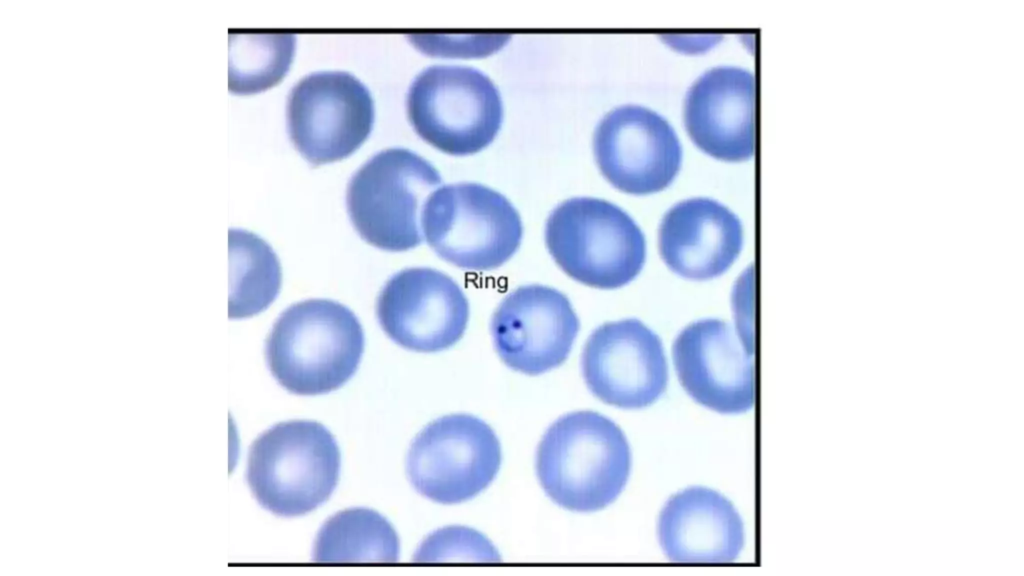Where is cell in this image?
Masks as SVG:
<instances>
[{"instance_id": "1", "label": "cell", "mask_w": 1024, "mask_h": 576, "mask_svg": "<svg viewBox=\"0 0 1024 576\" xmlns=\"http://www.w3.org/2000/svg\"><path fill=\"white\" fill-rule=\"evenodd\" d=\"M631 451L620 427L594 411L558 418L544 433L536 472L545 493L574 512H594L614 502L631 471Z\"/></svg>"}, {"instance_id": "2", "label": "cell", "mask_w": 1024, "mask_h": 576, "mask_svg": "<svg viewBox=\"0 0 1024 576\" xmlns=\"http://www.w3.org/2000/svg\"><path fill=\"white\" fill-rule=\"evenodd\" d=\"M365 337L356 315L330 299H308L277 318L265 342L276 381L297 395H319L344 385L357 371Z\"/></svg>"}, {"instance_id": "3", "label": "cell", "mask_w": 1024, "mask_h": 576, "mask_svg": "<svg viewBox=\"0 0 1024 576\" xmlns=\"http://www.w3.org/2000/svg\"><path fill=\"white\" fill-rule=\"evenodd\" d=\"M341 456L331 432L311 420L278 423L250 447L246 478L258 503L295 517L326 502L337 486Z\"/></svg>"}, {"instance_id": "4", "label": "cell", "mask_w": 1024, "mask_h": 576, "mask_svg": "<svg viewBox=\"0 0 1024 576\" xmlns=\"http://www.w3.org/2000/svg\"><path fill=\"white\" fill-rule=\"evenodd\" d=\"M544 237L560 269L589 287L620 288L631 282L645 263L642 230L627 212L604 199L563 201L548 216Z\"/></svg>"}, {"instance_id": "5", "label": "cell", "mask_w": 1024, "mask_h": 576, "mask_svg": "<svg viewBox=\"0 0 1024 576\" xmlns=\"http://www.w3.org/2000/svg\"><path fill=\"white\" fill-rule=\"evenodd\" d=\"M441 181L436 168L415 152L401 147L382 150L348 183L346 207L351 223L376 248L413 249L423 241L424 204Z\"/></svg>"}, {"instance_id": "6", "label": "cell", "mask_w": 1024, "mask_h": 576, "mask_svg": "<svg viewBox=\"0 0 1024 576\" xmlns=\"http://www.w3.org/2000/svg\"><path fill=\"white\" fill-rule=\"evenodd\" d=\"M423 236L446 262L469 271L501 267L520 247L523 226L512 203L478 183L443 185L427 198Z\"/></svg>"}, {"instance_id": "7", "label": "cell", "mask_w": 1024, "mask_h": 576, "mask_svg": "<svg viewBox=\"0 0 1024 576\" xmlns=\"http://www.w3.org/2000/svg\"><path fill=\"white\" fill-rule=\"evenodd\" d=\"M407 113L415 131L437 149L468 155L490 144L503 119L500 93L481 71L432 65L412 81Z\"/></svg>"}, {"instance_id": "8", "label": "cell", "mask_w": 1024, "mask_h": 576, "mask_svg": "<svg viewBox=\"0 0 1024 576\" xmlns=\"http://www.w3.org/2000/svg\"><path fill=\"white\" fill-rule=\"evenodd\" d=\"M502 460L494 430L470 414H450L429 423L412 441L406 471L413 487L441 504L467 501L485 490Z\"/></svg>"}, {"instance_id": "9", "label": "cell", "mask_w": 1024, "mask_h": 576, "mask_svg": "<svg viewBox=\"0 0 1024 576\" xmlns=\"http://www.w3.org/2000/svg\"><path fill=\"white\" fill-rule=\"evenodd\" d=\"M287 129L297 150L312 164L352 154L369 136L375 117L372 95L346 71H317L290 90Z\"/></svg>"}, {"instance_id": "10", "label": "cell", "mask_w": 1024, "mask_h": 576, "mask_svg": "<svg viewBox=\"0 0 1024 576\" xmlns=\"http://www.w3.org/2000/svg\"><path fill=\"white\" fill-rule=\"evenodd\" d=\"M469 314V302L458 283L429 267L395 273L376 301V316L385 334L399 346L422 353L456 344L465 333Z\"/></svg>"}, {"instance_id": "11", "label": "cell", "mask_w": 1024, "mask_h": 576, "mask_svg": "<svg viewBox=\"0 0 1024 576\" xmlns=\"http://www.w3.org/2000/svg\"><path fill=\"white\" fill-rule=\"evenodd\" d=\"M596 162L617 189L648 194L667 187L682 163V145L669 121L646 106L624 104L599 121L593 137Z\"/></svg>"}, {"instance_id": "12", "label": "cell", "mask_w": 1024, "mask_h": 576, "mask_svg": "<svg viewBox=\"0 0 1024 576\" xmlns=\"http://www.w3.org/2000/svg\"><path fill=\"white\" fill-rule=\"evenodd\" d=\"M672 357L682 387L697 403L723 414L754 406V345L729 323L689 324L676 337Z\"/></svg>"}, {"instance_id": "13", "label": "cell", "mask_w": 1024, "mask_h": 576, "mask_svg": "<svg viewBox=\"0 0 1024 576\" xmlns=\"http://www.w3.org/2000/svg\"><path fill=\"white\" fill-rule=\"evenodd\" d=\"M581 370L590 392L606 404L641 409L665 392L668 365L658 335L638 319L607 322L588 337Z\"/></svg>"}, {"instance_id": "14", "label": "cell", "mask_w": 1024, "mask_h": 576, "mask_svg": "<svg viewBox=\"0 0 1024 576\" xmlns=\"http://www.w3.org/2000/svg\"><path fill=\"white\" fill-rule=\"evenodd\" d=\"M580 329L568 297L530 284L507 294L490 321L494 348L509 368L539 375L565 362Z\"/></svg>"}, {"instance_id": "15", "label": "cell", "mask_w": 1024, "mask_h": 576, "mask_svg": "<svg viewBox=\"0 0 1024 576\" xmlns=\"http://www.w3.org/2000/svg\"><path fill=\"white\" fill-rule=\"evenodd\" d=\"M755 94V76L744 67L724 64L703 72L684 100V122L693 141L718 158L750 157L755 149Z\"/></svg>"}, {"instance_id": "16", "label": "cell", "mask_w": 1024, "mask_h": 576, "mask_svg": "<svg viewBox=\"0 0 1024 576\" xmlns=\"http://www.w3.org/2000/svg\"><path fill=\"white\" fill-rule=\"evenodd\" d=\"M660 255L681 277L708 280L726 272L740 254L739 218L719 201L693 197L673 205L663 216L658 235Z\"/></svg>"}, {"instance_id": "17", "label": "cell", "mask_w": 1024, "mask_h": 576, "mask_svg": "<svg viewBox=\"0 0 1024 576\" xmlns=\"http://www.w3.org/2000/svg\"><path fill=\"white\" fill-rule=\"evenodd\" d=\"M657 535L664 554L675 563H731L745 541L734 505L719 492L700 486L668 499L659 515Z\"/></svg>"}, {"instance_id": "18", "label": "cell", "mask_w": 1024, "mask_h": 576, "mask_svg": "<svg viewBox=\"0 0 1024 576\" xmlns=\"http://www.w3.org/2000/svg\"><path fill=\"white\" fill-rule=\"evenodd\" d=\"M400 542L391 523L369 508H350L320 528L313 549L316 562H396Z\"/></svg>"}, {"instance_id": "19", "label": "cell", "mask_w": 1024, "mask_h": 576, "mask_svg": "<svg viewBox=\"0 0 1024 576\" xmlns=\"http://www.w3.org/2000/svg\"><path fill=\"white\" fill-rule=\"evenodd\" d=\"M229 261V318H248L267 309L282 282L280 262L271 246L252 232L230 228Z\"/></svg>"}, {"instance_id": "20", "label": "cell", "mask_w": 1024, "mask_h": 576, "mask_svg": "<svg viewBox=\"0 0 1024 576\" xmlns=\"http://www.w3.org/2000/svg\"><path fill=\"white\" fill-rule=\"evenodd\" d=\"M295 43L291 33H230V90L255 93L279 82L290 67Z\"/></svg>"}, {"instance_id": "21", "label": "cell", "mask_w": 1024, "mask_h": 576, "mask_svg": "<svg viewBox=\"0 0 1024 576\" xmlns=\"http://www.w3.org/2000/svg\"><path fill=\"white\" fill-rule=\"evenodd\" d=\"M420 562H497V549L480 532L463 526H449L429 535L414 556Z\"/></svg>"}]
</instances>
